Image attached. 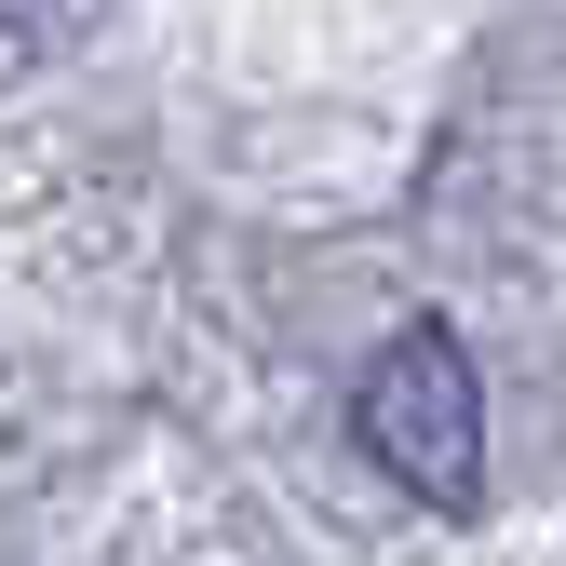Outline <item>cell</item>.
<instances>
[{"label":"cell","mask_w":566,"mask_h":566,"mask_svg":"<svg viewBox=\"0 0 566 566\" xmlns=\"http://www.w3.org/2000/svg\"><path fill=\"white\" fill-rule=\"evenodd\" d=\"M350 432H365V459L405 485V500L472 513V500H485V391H472L459 324H405V337H378L365 391H350Z\"/></svg>","instance_id":"obj_1"},{"label":"cell","mask_w":566,"mask_h":566,"mask_svg":"<svg viewBox=\"0 0 566 566\" xmlns=\"http://www.w3.org/2000/svg\"><path fill=\"white\" fill-rule=\"evenodd\" d=\"M28 28H41V0H14V41H28Z\"/></svg>","instance_id":"obj_2"}]
</instances>
